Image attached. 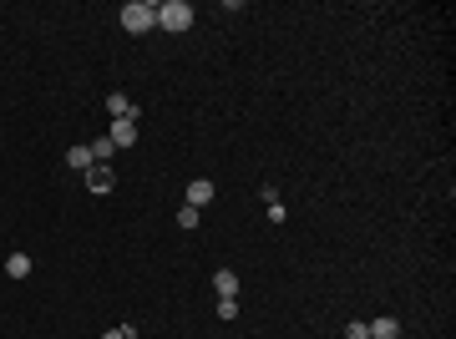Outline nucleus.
Instances as JSON below:
<instances>
[{"label": "nucleus", "instance_id": "f8f14e48", "mask_svg": "<svg viewBox=\"0 0 456 339\" xmlns=\"http://www.w3.org/2000/svg\"><path fill=\"white\" fill-rule=\"evenodd\" d=\"M345 339H371V324H365V319H350V324H345Z\"/></svg>", "mask_w": 456, "mask_h": 339}, {"label": "nucleus", "instance_id": "ddd939ff", "mask_svg": "<svg viewBox=\"0 0 456 339\" xmlns=\"http://www.w3.org/2000/svg\"><path fill=\"white\" fill-rule=\"evenodd\" d=\"M102 339H137V329H132V324H112Z\"/></svg>", "mask_w": 456, "mask_h": 339}, {"label": "nucleus", "instance_id": "7ed1b4c3", "mask_svg": "<svg viewBox=\"0 0 456 339\" xmlns=\"http://www.w3.org/2000/svg\"><path fill=\"white\" fill-rule=\"evenodd\" d=\"M86 187H92L97 198H102V193H112V187H117V173H112V167H106V162H97L92 173H86Z\"/></svg>", "mask_w": 456, "mask_h": 339}, {"label": "nucleus", "instance_id": "423d86ee", "mask_svg": "<svg viewBox=\"0 0 456 339\" xmlns=\"http://www.w3.org/2000/svg\"><path fill=\"white\" fill-rule=\"evenodd\" d=\"M106 142H112V147H137V122H112Z\"/></svg>", "mask_w": 456, "mask_h": 339}, {"label": "nucleus", "instance_id": "6e6552de", "mask_svg": "<svg viewBox=\"0 0 456 339\" xmlns=\"http://www.w3.org/2000/svg\"><path fill=\"white\" fill-rule=\"evenodd\" d=\"M6 273H11V279H31V253H11Z\"/></svg>", "mask_w": 456, "mask_h": 339}, {"label": "nucleus", "instance_id": "20e7f679", "mask_svg": "<svg viewBox=\"0 0 456 339\" xmlns=\"http://www.w3.org/2000/svg\"><path fill=\"white\" fill-rule=\"evenodd\" d=\"M208 203H213V182L208 178H193L188 182V208H198V213H203Z\"/></svg>", "mask_w": 456, "mask_h": 339}, {"label": "nucleus", "instance_id": "0eeeda50", "mask_svg": "<svg viewBox=\"0 0 456 339\" xmlns=\"http://www.w3.org/2000/svg\"><path fill=\"white\" fill-rule=\"evenodd\" d=\"M371 339H401V319L396 314H380V319L371 324Z\"/></svg>", "mask_w": 456, "mask_h": 339}, {"label": "nucleus", "instance_id": "f03ea898", "mask_svg": "<svg viewBox=\"0 0 456 339\" xmlns=\"http://www.w3.org/2000/svg\"><path fill=\"white\" fill-rule=\"evenodd\" d=\"M193 26V6H188V0H163V6H158V31H172V36H178V31H188Z\"/></svg>", "mask_w": 456, "mask_h": 339}, {"label": "nucleus", "instance_id": "1a4fd4ad", "mask_svg": "<svg viewBox=\"0 0 456 339\" xmlns=\"http://www.w3.org/2000/svg\"><path fill=\"white\" fill-rule=\"evenodd\" d=\"M67 162L76 167V173H92V167H97V162H92V147H86V142H81V147H71V152H67Z\"/></svg>", "mask_w": 456, "mask_h": 339}, {"label": "nucleus", "instance_id": "9b49d317", "mask_svg": "<svg viewBox=\"0 0 456 339\" xmlns=\"http://www.w3.org/2000/svg\"><path fill=\"white\" fill-rule=\"evenodd\" d=\"M198 223H203V213H198V208H188V203H183V208H178V228H198Z\"/></svg>", "mask_w": 456, "mask_h": 339}, {"label": "nucleus", "instance_id": "39448f33", "mask_svg": "<svg viewBox=\"0 0 456 339\" xmlns=\"http://www.w3.org/2000/svg\"><path fill=\"white\" fill-rule=\"evenodd\" d=\"M213 294H219V299H238V273L219 268V273H213Z\"/></svg>", "mask_w": 456, "mask_h": 339}, {"label": "nucleus", "instance_id": "9d476101", "mask_svg": "<svg viewBox=\"0 0 456 339\" xmlns=\"http://www.w3.org/2000/svg\"><path fill=\"white\" fill-rule=\"evenodd\" d=\"M86 147H92V162H112V152H117V147L106 142V137H97V142H86Z\"/></svg>", "mask_w": 456, "mask_h": 339}, {"label": "nucleus", "instance_id": "f257e3e1", "mask_svg": "<svg viewBox=\"0 0 456 339\" xmlns=\"http://www.w3.org/2000/svg\"><path fill=\"white\" fill-rule=\"evenodd\" d=\"M122 31L127 36L158 31V6H152V0H127V6H122Z\"/></svg>", "mask_w": 456, "mask_h": 339}, {"label": "nucleus", "instance_id": "4468645a", "mask_svg": "<svg viewBox=\"0 0 456 339\" xmlns=\"http://www.w3.org/2000/svg\"><path fill=\"white\" fill-rule=\"evenodd\" d=\"M219 319H238V299H219Z\"/></svg>", "mask_w": 456, "mask_h": 339}]
</instances>
